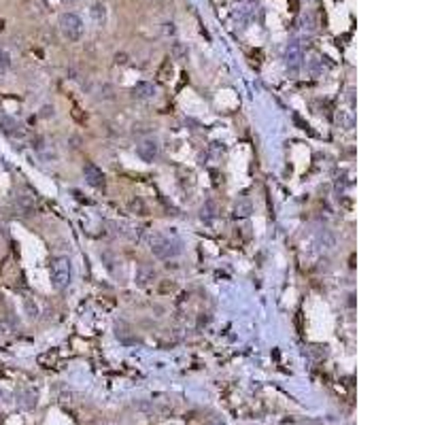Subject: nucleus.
Masks as SVG:
<instances>
[{"mask_svg": "<svg viewBox=\"0 0 425 425\" xmlns=\"http://www.w3.org/2000/svg\"><path fill=\"white\" fill-rule=\"evenodd\" d=\"M128 206H130V211L136 213V215H145V213H147V206H145V202L141 200V198H132V200L128 202Z\"/></svg>", "mask_w": 425, "mask_h": 425, "instance_id": "11", "label": "nucleus"}, {"mask_svg": "<svg viewBox=\"0 0 425 425\" xmlns=\"http://www.w3.org/2000/svg\"><path fill=\"white\" fill-rule=\"evenodd\" d=\"M24 308H26V315L30 319L38 317V306H37V302H32V298H24Z\"/></svg>", "mask_w": 425, "mask_h": 425, "instance_id": "13", "label": "nucleus"}, {"mask_svg": "<svg viewBox=\"0 0 425 425\" xmlns=\"http://www.w3.org/2000/svg\"><path fill=\"white\" fill-rule=\"evenodd\" d=\"M308 71H311L313 74H317L319 71H321V62H319V57H313V60L308 62Z\"/></svg>", "mask_w": 425, "mask_h": 425, "instance_id": "17", "label": "nucleus"}, {"mask_svg": "<svg viewBox=\"0 0 425 425\" xmlns=\"http://www.w3.org/2000/svg\"><path fill=\"white\" fill-rule=\"evenodd\" d=\"M136 155L145 162V164H151V162H155V160H158V155H160V145H158V141H155V138H145V141L136 147Z\"/></svg>", "mask_w": 425, "mask_h": 425, "instance_id": "4", "label": "nucleus"}, {"mask_svg": "<svg viewBox=\"0 0 425 425\" xmlns=\"http://www.w3.org/2000/svg\"><path fill=\"white\" fill-rule=\"evenodd\" d=\"M134 278H136L138 287H147V285L155 278V272H153V268H149V266H138L136 268V277Z\"/></svg>", "mask_w": 425, "mask_h": 425, "instance_id": "9", "label": "nucleus"}, {"mask_svg": "<svg viewBox=\"0 0 425 425\" xmlns=\"http://www.w3.org/2000/svg\"><path fill=\"white\" fill-rule=\"evenodd\" d=\"M162 32H164L166 37H172V34L177 32V28H174V24H172V21H166V24L162 26Z\"/></svg>", "mask_w": 425, "mask_h": 425, "instance_id": "18", "label": "nucleus"}, {"mask_svg": "<svg viewBox=\"0 0 425 425\" xmlns=\"http://www.w3.org/2000/svg\"><path fill=\"white\" fill-rule=\"evenodd\" d=\"M83 177H85V183L92 185V187H96V189L104 187V172L96 164H92V162H87L83 166Z\"/></svg>", "mask_w": 425, "mask_h": 425, "instance_id": "5", "label": "nucleus"}, {"mask_svg": "<svg viewBox=\"0 0 425 425\" xmlns=\"http://www.w3.org/2000/svg\"><path fill=\"white\" fill-rule=\"evenodd\" d=\"M60 32L68 43H79L83 38V21L77 13H62L60 15Z\"/></svg>", "mask_w": 425, "mask_h": 425, "instance_id": "2", "label": "nucleus"}, {"mask_svg": "<svg viewBox=\"0 0 425 425\" xmlns=\"http://www.w3.org/2000/svg\"><path fill=\"white\" fill-rule=\"evenodd\" d=\"M32 147H34V151H37L38 158L43 160V162H51V160L57 158V153L54 151V147H51V145H47V141H45V138H37V141L32 143Z\"/></svg>", "mask_w": 425, "mask_h": 425, "instance_id": "7", "label": "nucleus"}, {"mask_svg": "<svg viewBox=\"0 0 425 425\" xmlns=\"http://www.w3.org/2000/svg\"><path fill=\"white\" fill-rule=\"evenodd\" d=\"M90 15H92V19H94V24H96V26H102L104 21H107V7H104L102 2L92 4Z\"/></svg>", "mask_w": 425, "mask_h": 425, "instance_id": "10", "label": "nucleus"}, {"mask_svg": "<svg viewBox=\"0 0 425 425\" xmlns=\"http://www.w3.org/2000/svg\"><path fill=\"white\" fill-rule=\"evenodd\" d=\"M43 115H45V117H49V115H54V107H51V109H49V107H45V113H43Z\"/></svg>", "mask_w": 425, "mask_h": 425, "instance_id": "21", "label": "nucleus"}, {"mask_svg": "<svg viewBox=\"0 0 425 425\" xmlns=\"http://www.w3.org/2000/svg\"><path fill=\"white\" fill-rule=\"evenodd\" d=\"M115 62H117V64H126V62H128V55H126V54H117V55H115Z\"/></svg>", "mask_w": 425, "mask_h": 425, "instance_id": "20", "label": "nucleus"}, {"mask_svg": "<svg viewBox=\"0 0 425 425\" xmlns=\"http://www.w3.org/2000/svg\"><path fill=\"white\" fill-rule=\"evenodd\" d=\"M132 96L138 98V100H149V98L155 96V87H153V83H147V81H138V83L132 87Z\"/></svg>", "mask_w": 425, "mask_h": 425, "instance_id": "8", "label": "nucleus"}, {"mask_svg": "<svg viewBox=\"0 0 425 425\" xmlns=\"http://www.w3.org/2000/svg\"><path fill=\"white\" fill-rule=\"evenodd\" d=\"M49 278H51V285H54V289H66L68 285H71V278H73L71 259H68V258H55V259H51Z\"/></svg>", "mask_w": 425, "mask_h": 425, "instance_id": "1", "label": "nucleus"}, {"mask_svg": "<svg viewBox=\"0 0 425 425\" xmlns=\"http://www.w3.org/2000/svg\"><path fill=\"white\" fill-rule=\"evenodd\" d=\"M187 47H185L183 43H174L172 45V57L174 60H185V57H187Z\"/></svg>", "mask_w": 425, "mask_h": 425, "instance_id": "12", "label": "nucleus"}, {"mask_svg": "<svg viewBox=\"0 0 425 425\" xmlns=\"http://www.w3.org/2000/svg\"><path fill=\"white\" fill-rule=\"evenodd\" d=\"M236 213L240 215V217H247L249 213H251V202L247 200V198H242V200L236 202Z\"/></svg>", "mask_w": 425, "mask_h": 425, "instance_id": "14", "label": "nucleus"}, {"mask_svg": "<svg viewBox=\"0 0 425 425\" xmlns=\"http://www.w3.org/2000/svg\"><path fill=\"white\" fill-rule=\"evenodd\" d=\"M170 74H172V64H170V60H166L164 64H162L158 77H160V81H168V79H170Z\"/></svg>", "mask_w": 425, "mask_h": 425, "instance_id": "15", "label": "nucleus"}, {"mask_svg": "<svg viewBox=\"0 0 425 425\" xmlns=\"http://www.w3.org/2000/svg\"><path fill=\"white\" fill-rule=\"evenodd\" d=\"M100 98H107V100H109V98H113V87H111V85H104L102 90H100Z\"/></svg>", "mask_w": 425, "mask_h": 425, "instance_id": "19", "label": "nucleus"}, {"mask_svg": "<svg viewBox=\"0 0 425 425\" xmlns=\"http://www.w3.org/2000/svg\"><path fill=\"white\" fill-rule=\"evenodd\" d=\"M285 62H287V66L292 68V71H298V66L302 62V45L298 40L287 45V49H285Z\"/></svg>", "mask_w": 425, "mask_h": 425, "instance_id": "6", "label": "nucleus"}, {"mask_svg": "<svg viewBox=\"0 0 425 425\" xmlns=\"http://www.w3.org/2000/svg\"><path fill=\"white\" fill-rule=\"evenodd\" d=\"M0 68H2V71H9V68H11V55H9L7 49L0 54Z\"/></svg>", "mask_w": 425, "mask_h": 425, "instance_id": "16", "label": "nucleus"}, {"mask_svg": "<svg viewBox=\"0 0 425 425\" xmlns=\"http://www.w3.org/2000/svg\"><path fill=\"white\" fill-rule=\"evenodd\" d=\"M151 251H153V255L160 259H170V258H177V255L183 251V247L179 240H168V238L155 234L151 238Z\"/></svg>", "mask_w": 425, "mask_h": 425, "instance_id": "3", "label": "nucleus"}]
</instances>
